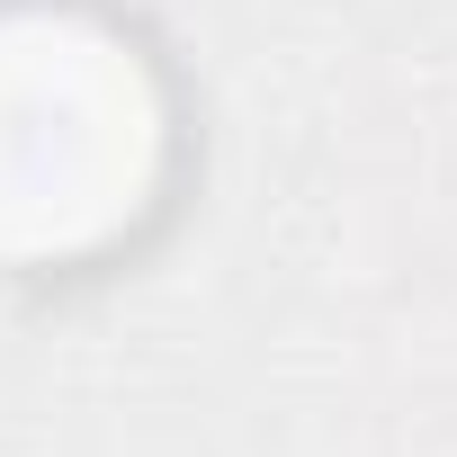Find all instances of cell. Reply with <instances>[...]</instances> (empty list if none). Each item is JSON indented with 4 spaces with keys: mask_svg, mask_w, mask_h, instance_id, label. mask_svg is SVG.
Segmentation results:
<instances>
[{
    "mask_svg": "<svg viewBox=\"0 0 457 457\" xmlns=\"http://www.w3.org/2000/svg\"><path fill=\"white\" fill-rule=\"evenodd\" d=\"M170 179V81L135 28L72 0L0 10V270L126 243Z\"/></svg>",
    "mask_w": 457,
    "mask_h": 457,
    "instance_id": "1",
    "label": "cell"
}]
</instances>
